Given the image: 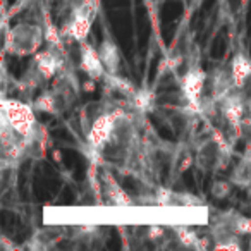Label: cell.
Masks as SVG:
<instances>
[{
    "instance_id": "30bf717a",
    "label": "cell",
    "mask_w": 251,
    "mask_h": 251,
    "mask_svg": "<svg viewBox=\"0 0 251 251\" xmlns=\"http://www.w3.org/2000/svg\"><path fill=\"white\" fill-rule=\"evenodd\" d=\"M232 182L237 186H244V188L251 184V153H246L241 158L232 174Z\"/></svg>"
},
{
    "instance_id": "52a82bcc",
    "label": "cell",
    "mask_w": 251,
    "mask_h": 251,
    "mask_svg": "<svg viewBox=\"0 0 251 251\" xmlns=\"http://www.w3.org/2000/svg\"><path fill=\"white\" fill-rule=\"evenodd\" d=\"M155 201L160 206H200L203 201L191 193H177L172 189L158 188L155 191Z\"/></svg>"
},
{
    "instance_id": "8fae6325",
    "label": "cell",
    "mask_w": 251,
    "mask_h": 251,
    "mask_svg": "<svg viewBox=\"0 0 251 251\" xmlns=\"http://www.w3.org/2000/svg\"><path fill=\"white\" fill-rule=\"evenodd\" d=\"M232 191V182L229 181H215L212 184V195L219 200H224Z\"/></svg>"
},
{
    "instance_id": "7a4b0ae2",
    "label": "cell",
    "mask_w": 251,
    "mask_h": 251,
    "mask_svg": "<svg viewBox=\"0 0 251 251\" xmlns=\"http://www.w3.org/2000/svg\"><path fill=\"white\" fill-rule=\"evenodd\" d=\"M45 42V28L31 23L16 25L9 31L5 43L7 50L14 55H31Z\"/></svg>"
},
{
    "instance_id": "7c38bea8",
    "label": "cell",
    "mask_w": 251,
    "mask_h": 251,
    "mask_svg": "<svg viewBox=\"0 0 251 251\" xmlns=\"http://www.w3.org/2000/svg\"><path fill=\"white\" fill-rule=\"evenodd\" d=\"M164 234H165V229L162 226H151V227H148V237L150 239H162L164 237Z\"/></svg>"
},
{
    "instance_id": "ba28073f",
    "label": "cell",
    "mask_w": 251,
    "mask_h": 251,
    "mask_svg": "<svg viewBox=\"0 0 251 251\" xmlns=\"http://www.w3.org/2000/svg\"><path fill=\"white\" fill-rule=\"evenodd\" d=\"M98 55H100L107 73L117 74L119 66H121V52H119V47L115 45V42L110 36H105L100 42V45H98Z\"/></svg>"
},
{
    "instance_id": "3957f363",
    "label": "cell",
    "mask_w": 251,
    "mask_h": 251,
    "mask_svg": "<svg viewBox=\"0 0 251 251\" xmlns=\"http://www.w3.org/2000/svg\"><path fill=\"white\" fill-rule=\"evenodd\" d=\"M98 0H81L79 4L74 5L73 12L69 16V21L64 29V35H67L74 42H84L91 29L95 19V12H97Z\"/></svg>"
},
{
    "instance_id": "6da1fadb",
    "label": "cell",
    "mask_w": 251,
    "mask_h": 251,
    "mask_svg": "<svg viewBox=\"0 0 251 251\" xmlns=\"http://www.w3.org/2000/svg\"><path fill=\"white\" fill-rule=\"evenodd\" d=\"M36 110L31 103H26L14 98H4L2 100V114H0V124L9 126L23 138L31 141H40L42 136V126L36 121Z\"/></svg>"
},
{
    "instance_id": "9c48e42d",
    "label": "cell",
    "mask_w": 251,
    "mask_h": 251,
    "mask_svg": "<svg viewBox=\"0 0 251 251\" xmlns=\"http://www.w3.org/2000/svg\"><path fill=\"white\" fill-rule=\"evenodd\" d=\"M230 73L236 86L241 88L251 77V59L244 53H236L230 62Z\"/></svg>"
},
{
    "instance_id": "277c9868",
    "label": "cell",
    "mask_w": 251,
    "mask_h": 251,
    "mask_svg": "<svg viewBox=\"0 0 251 251\" xmlns=\"http://www.w3.org/2000/svg\"><path fill=\"white\" fill-rule=\"evenodd\" d=\"M208 73L201 69L198 64H191L184 74L181 76V93L186 100V105L200 114V105L205 93V83Z\"/></svg>"
},
{
    "instance_id": "5b68a950",
    "label": "cell",
    "mask_w": 251,
    "mask_h": 251,
    "mask_svg": "<svg viewBox=\"0 0 251 251\" xmlns=\"http://www.w3.org/2000/svg\"><path fill=\"white\" fill-rule=\"evenodd\" d=\"M79 69L93 81L103 79L107 74V69L98 55V49L86 43V40L79 42Z\"/></svg>"
},
{
    "instance_id": "8992f818",
    "label": "cell",
    "mask_w": 251,
    "mask_h": 251,
    "mask_svg": "<svg viewBox=\"0 0 251 251\" xmlns=\"http://www.w3.org/2000/svg\"><path fill=\"white\" fill-rule=\"evenodd\" d=\"M101 188H103V195L107 201L114 206H133L134 201L131 196L121 188L117 181H115L114 174L108 169H105L101 174Z\"/></svg>"
}]
</instances>
